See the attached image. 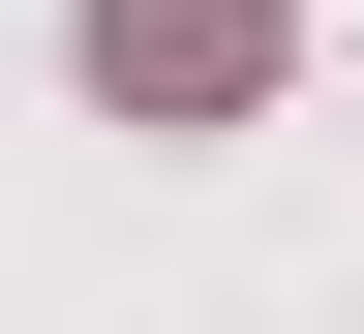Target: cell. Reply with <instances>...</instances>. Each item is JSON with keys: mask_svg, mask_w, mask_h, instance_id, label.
Here are the masks:
<instances>
[{"mask_svg": "<svg viewBox=\"0 0 364 334\" xmlns=\"http://www.w3.org/2000/svg\"><path fill=\"white\" fill-rule=\"evenodd\" d=\"M91 61L152 91V122H243L273 91V0H91Z\"/></svg>", "mask_w": 364, "mask_h": 334, "instance_id": "6da1fadb", "label": "cell"}]
</instances>
